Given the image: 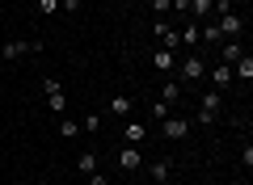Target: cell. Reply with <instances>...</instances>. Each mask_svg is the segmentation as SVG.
<instances>
[{"label":"cell","instance_id":"cell-1","mask_svg":"<svg viewBox=\"0 0 253 185\" xmlns=\"http://www.w3.org/2000/svg\"><path fill=\"white\" fill-rule=\"evenodd\" d=\"M219 106H224V101H219V93H203V101H199V122L211 126V122L219 118Z\"/></svg>","mask_w":253,"mask_h":185},{"label":"cell","instance_id":"cell-2","mask_svg":"<svg viewBox=\"0 0 253 185\" xmlns=\"http://www.w3.org/2000/svg\"><path fill=\"white\" fill-rule=\"evenodd\" d=\"M42 93H46V106H51L55 114H63V106H68V93H63L59 80H42Z\"/></svg>","mask_w":253,"mask_h":185},{"label":"cell","instance_id":"cell-3","mask_svg":"<svg viewBox=\"0 0 253 185\" xmlns=\"http://www.w3.org/2000/svg\"><path fill=\"white\" fill-rule=\"evenodd\" d=\"M215 51H219V63H228V68H232V63L245 55V46H241V38H224V42H219Z\"/></svg>","mask_w":253,"mask_h":185},{"label":"cell","instance_id":"cell-4","mask_svg":"<svg viewBox=\"0 0 253 185\" xmlns=\"http://www.w3.org/2000/svg\"><path fill=\"white\" fill-rule=\"evenodd\" d=\"M161 135H165V139H186V135H190V122H186V118H165V122H161Z\"/></svg>","mask_w":253,"mask_h":185},{"label":"cell","instance_id":"cell-5","mask_svg":"<svg viewBox=\"0 0 253 185\" xmlns=\"http://www.w3.org/2000/svg\"><path fill=\"white\" fill-rule=\"evenodd\" d=\"M219 34L224 38H241L245 34V17L241 13H224V17H219Z\"/></svg>","mask_w":253,"mask_h":185},{"label":"cell","instance_id":"cell-6","mask_svg":"<svg viewBox=\"0 0 253 185\" xmlns=\"http://www.w3.org/2000/svg\"><path fill=\"white\" fill-rule=\"evenodd\" d=\"M152 68L169 76V72L177 68V51H165V46H156V51H152Z\"/></svg>","mask_w":253,"mask_h":185},{"label":"cell","instance_id":"cell-7","mask_svg":"<svg viewBox=\"0 0 253 185\" xmlns=\"http://www.w3.org/2000/svg\"><path fill=\"white\" fill-rule=\"evenodd\" d=\"M139 164H144V151H139V148H131V143H126V148L118 151V168H126V173H135Z\"/></svg>","mask_w":253,"mask_h":185},{"label":"cell","instance_id":"cell-8","mask_svg":"<svg viewBox=\"0 0 253 185\" xmlns=\"http://www.w3.org/2000/svg\"><path fill=\"white\" fill-rule=\"evenodd\" d=\"M203 72H207V59H194V55H190V59H181V80H203Z\"/></svg>","mask_w":253,"mask_h":185},{"label":"cell","instance_id":"cell-9","mask_svg":"<svg viewBox=\"0 0 253 185\" xmlns=\"http://www.w3.org/2000/svg\"><path fill=\"white\" fill-rule=\"evenodd\" d=\"M42 42H4V59H21V55H38Z\"/></svg>","mask_w":253,"mask_h":185},{"label":"cell","instance_id":"cell-10","mask_svg":"<svg viewBox=\"0 0 253 185\" xmlns=\"http://www.w3.org/2000/svg\"><path fill=\"white\" fill-rule=\"evenodd\" d=\"M169 173H173V160H152V164H148L152 185H165V181H169Z\"/></svg>","mask_w":253,"mask_h":185},{"label":"cell","instance_id":"cell-11","mask_svg":"<svg viewBox=\"0 0 253 185\" xmlns=\"http://www.w3.org/2000/svg\"><path fill=\"white\" fill-rule=\"evenodd\" d=\"M232 76L241 80V84H249V80H253V59H249V55H241V59L232 63Z\"/></svg>","mask_w":253,"mask_h":185},{"label":"cell","instance_id":"cell-12","mask_svg":"<svg viewBox=\"0 0 253 185\" xmlns=\"http://www.w3.org/2000/svg\"><path fill=\"white\" fill-rule=\"evenodd\" d=\"M123 143L139 148V143H144V122H126V126H123Z\"/></svg>","mask_w":253,"mask_h":185},{"label":"cell","instance_id":"cell-13","mask_svg":"<svg viewBox=\"0 0 253 185\" xmlns=\"http://www.w3.org/2000/svg\"><path fill=\"white\" fill-rule=\"evenodd\" d=\"M211 84L228 88V84H232V68H228V63H215V68H211Z\"/></svg>","mask_w":253,"mask_h":185},{"label":"cell","instance_id":"cell-14","mask_svg":"<svg viewBox=\"0 0 253 185\" xmlns=\"http://www.w3.org/2000/svg\"><path fill=\"white\" fill-rule=\"evenodd\" d=\"M190 21H211V0H190Z\"/></svg>","mask_w":253,"mask_h":185},{"label":"cell","instance_id":"cell-15","mask_svg":"<svg viewBox=\"0 0 253 185\" xmlns=\"http://www.w3.org/2000/svg\"><path fill=\"white\" fill-rule=\"evenodd\" d=\"M110 114L126 118V114H131V97H126V93H118V97H110Z\"/></svg>","mask_w":253,"mask_h":185},{"label":"cell","instance_id":"cell-16","mask_svg":"<svg viewBox=\"0 0 253 185\" xmlns=\"http://www.w3.org/2000/svg\"><path fill=\"white\" fill-rule=\"evenodd\" d=\"M76 173H84V177H89V173H97V151H84V156L76 160Z\"/></svg>","mask_w":253,"mask_h":185},{"label":"cell","instance_id":"cell-17","mask_svg":"<svg viewBox=\"0 0 253 185\" xmlns=\"http://www.w3.org/2000/svg\"><path fill=\"white\" fill-rule=\"evenodd\" d=\"M177 97H181L177 80H165V88H161V101H169V106H173V101H177Z\"/></svg>","mask_w":253,"mask_h":185},{"label":"cell","instance_id":"cell-18","mask_svg":"<svg viewBox=\"0 0 253 185\" xmlns=\"http://www.w3.org/2000/svg\"><path fill=\"white\" fill-rule=\"evenodd\" d=\"M59 135H63V139H76V135H81V126H76L72 118H59Z\"/></svg>","mask_w":253,"mask_h":185},{"label":"cell","instance_id":"cell-19","mask_svg":"<svg viewBox=\"0 0 253 185\" xmlns=\"http://www.w3.org/2000/svg\"><path fill=\"white\" fill-rule=\"evenodd\" d=\"M38 13H42V17H55V13H59V0H38Z\"/></svg>","mask_w":253,"mask_h":185},{"label":"cell","instance_id":"cell-20","mask_svg":"<svg viewBox=\"0 0 253 185\" xmlns=\"http://www.w3.org/2000/svg\"><path fill=\"white\" fill-rule=\"evenodd\" d=\"M152 118H156V122H165V118H169V101H156V106H152Z\"/></svg>","mask_w":253,"mask_h":185},{"label":"cell","instance_id":"cell-21","mask_svg":"<svg viewBox=\"0 0 253 185\" xmlns=\"http://www.w3.org/2000/svg\"><path fill=\"white\" fill-rule=\"evenodd\" d=\"M97 126H101V114H89V118L81 122V131H97Z\"/></svg>","mask_w":253,"mask_h":185},{"label":"cell","instance_id":"cell-22","mask_svg":"<svg viewBox=\"0 0 253 185\" xmlns=\"http://www.w3.org/2000/svg\"><path fill=\"white\" fill-rule=\"evenodd\" d=\"M81 9V0H59V13H76Z\"/></svg>","mask_w":253,"mask_h":185},{"label":"cell","instance_id":"cell-23","mask_svg":"<svg viewBox=\"0 0 253 185\" xmlns=\"http://www.w3.org/2000/svg\"><path fill=\"white\" fill-rule=\"evenodd\" d=\"M152 13H156V17H165V13H169V0H152Z\"/></svg>","mask_w":253,"mask_h":185},{"label":"cell","instance_id":"cell-24","mask_svg":"<svg viewBox=\"0 0 253 185\" xmlns=\"http://www.w3.org/2000/svg\"><path fill=\"white\" fill-rule=\"evenodd\" d=\"M215 13H219V17H224V13H236V9H232V0H215Z\"/></svg>","mask_w":253,"mask_h":185},{"label":"cell","instance_id":"cell-25","mask_svg":"<svg viewBox=\"0 0 253 185\" xmlns=\"http://www.w3.org/2000/svg\"><path fill=\"white\" fill-rule=\"evenodd\" d=\"M89 185H110V181H106V173H89Z\"/></svg>","mask_w":253,"mask_h":185}]
</instances>
